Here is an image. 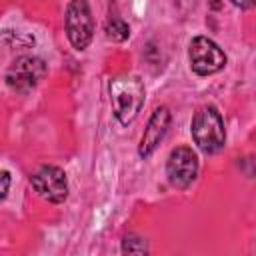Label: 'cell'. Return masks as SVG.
<instances>
[{"label": "cell", "mask_w": 256, "mask_h": 256, "mask_svg": "<svg viewBox=\"0 0 256 256\" xmlns=\"http://www.w3.org/2000/svg\"><path fill=\"white\" fill-rule=\"evenodd\" d=\"M108 90L116 120L124 126L132 124L144 106V82L134 74H120L110 80Z\"/></svg>", "instance_id": "obj_1"}, {"label": "cell", "mask_w": 256, "mask_h": 256, "mask_svg": "<svg viewBox=\"0 0 256 256\" xmlns=\"http://www.w3.org/2000/svg\"><path fill=\"white\" fill-rule=\"evenodd\" d=\"M190 132H192V138H194L196 146L204 154H216L226 144L224 120H222L218 108L212 106V104H206V106H202L194 112Z\"/></svg>", "instance_id": "obj_2"}, {"label": "cell", "mask_w": 256, "mask_h": 256, "mask_svg": "<svg viewBox=\"0 0 256 256\" xmlns=\"http://www.w3.org/2000/svg\"><path fill=\"white\" fill-rule=\"evenodd\" d=\"M66 36L70 44L80 52L86 50L94 36V18L88 0H70L64 16Z\"/></svg>", "instance_id": "obj_3"}, {"label": "cell", "mask_w": 256, "mask_h": 256, "mask_svg": "<svg viewBox=\"0 0 256 256\" xmlns=\"http://www.w3.org/2000/svg\"><path fill=\"white\" fill-rule=\"evenodd\" d=\"M188 62L198 76H212L226 66V54L212 38L194 36L188 46Z\"/></svg>", "instance_id": "obj_4"}, {"label": "cell", "mask_w": 256, "mask_h": 256, "mask_svg": "<svg viewBox=\"0 0 256 256\" xmlns=\"http://www.w3.org/2000/svg\"><path fill=\"white\" fill-rule=\"evenodd\" d=\"M198 156L190 146H176L166 160V176L174 188H188L198 176Z\"/></svg>", "instance_id": "obj_5"}, {"label": "cell", "mask_w": 256, "mask_h": 256, "mask_svg": "<svg viewBox=\"0 0 256 256\" xmlns=\"http://www.w3.org/2000/svg\"><path fill=\"white\" fill-rule=\"evenodd\" d=\"M30 184L34 192L46 202L62 204L68 198V180H66L64 170L58 166H52V164L40 166L30 176Z\"/></svg>", "instance_id": "obj_6"}, {"label": "cell", "mask_w": 256, "mask_h": 256, "mask_svg": "<svg viewBox=\"0 0 256 256\" xmlns=\"http://www.w3.org/2000/svg\"><path fill=\"white\" fill-rule=\"evenodd\" d=\"M46 74V64L42 58L36 56H20L18 60L12 62V66L6 72L8 86L18 90V92H28L32 90Z\"/></svg>", "instance_id": "obj_7"}, {"label": "cell", "mask_w": 256, "mask_h": 256, "mask_svg": "<svg viewBox=\"0 0 256 256\" xmlns=\"http://www.w3.org/2000/svg\"><path fill=\"white\" fill-rule=\"evenodd\" d=\"M170 122H172V114L166 106H158L154 108L144 132H142V138H140V146H138V154L142 158H148L154 154V150L158 148V144L164 140V136L168 134V128H170Z\"/></svg>", "instance_id": "obj_8"}, {"label": "cell", "mask_w": 256, "mask_h": 256, "mask_svg": "<svg viewBox=\"0 0 256 256\" xmlns=\"http://www.w3.org/2000/svg\"><path fill=\"white\" fill-rule=\"evenodd\" d=\"M106 36L114 42H124L130 36V28L122 18L114 16V18H108L106 22Z\"/></svg>", "instance_id": "obj_9"}, {"label": "cell", "mask_w": 256, "mask_h": 256, "mask_svg": "<svg viewBox=\"0 0 256 256\" xmlns=\"http://www.w3.org/2000/svg\"><path fill=\"white\" fill-rule=\"evenodd\" d=\"M122 252L124 254H146L148 252V244L142 236L136 234H128L122 240Z\"/></svg>", "instance_id": "obj_10"}, {"label": "cell", "mask_w": 256, "mask_h": 256, "mask_svg": "<svg viewBox=\"0 0 256 256\" xmlns=\"http://www.w3.org/2000/svg\"><path fill=\"white\" fill-rule=\"evenodd\" d=\"M236 8H240V10H248V8H252V6H256V0H230Z\"/></svg>", "instance_id": "obj_11"}, {"label": "cell", "mask_w": 256, "mask_h": 256, "mask_svg": "<svg viewBox=\"0 0 256 256\" xmlns=\"http://www.w3.org/2000/svg\"><path fill=\"white\" fill-rule=\"evenodd\" d=\"M8 188H10V174L4 170L2 172V200L8 196Z\"/></svg>", "instance_id": "obj_12"}]
</instances>
